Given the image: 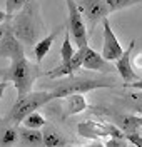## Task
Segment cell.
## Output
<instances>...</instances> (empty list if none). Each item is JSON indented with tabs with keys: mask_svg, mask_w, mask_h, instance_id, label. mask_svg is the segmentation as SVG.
<instances>
[{
	"mask_svg": "<svg viewBox=\"0 0 142 147\" xmlns=\"http://www.w3.org/2000/svg\"><path fill=\"white\" fill-rule=\"evenodd\" d=\"M52 99H54V97H52L50 90L28 92L27 95H24L22 99H19V100L13 104V107L10 109L9 115H7V119H9L10 122H13V124H20L30 112H34V110H37L38 107L48 104Z\"/></svg>",
	"mask_w": 142,
	"mask_h": 147,
	"instance_id": "3957f363",
	"label": "cell"
},
{
	"mask_svg": "<svg viewBox=\"0 0 142 147\" xmlns=\"http://www.w3.org/2000/svg\"><path fill=\"white\" fill-rule=\"evenodd\" d=\"M135 99H139V100L142 102V95H139V97H135Z\"/></svg>",
	"mask_w": 142,
	"mask_h": 147,
	"instance_id": "83f0119b",
	"label": "cell"
},
{
	"mask_svg": "<svg viewBox=\"0 0 142 147\" xmlns=\"http://www.w3.org/2000/svg\"><path fill=\"white\" fill-rule=\"evenodd\" d=\"M0 30H2V27H0Z\"/></svg>",
	"mask_w": 142,
	"mask_h": 147,
	"instance_id": "f546056e",
	"label": "cell"
},
{
	"mask_svg": "<svg viewBox=\"0 0 142 147\" xmlns=\"http://www.w3.org/2000/svg\"><path fill=\"white\" fill-rule=\"evenodd\" d=\"M125 139H129V142H132L134 146L142 147V137L137 132H127V134H125Z\"/></svg>",
	"mask_w": 142,
	"mask_h": 147,
	"instance_id": "7402d4cb",
	"label": "cell"
},
{
	"mask_svg": "<svg viewBox=\"0 0 142 147\" xmlns=\"http://www.w3.org/2000/svg\"><path fill=\"white\" fill-rule=\"evenodd\" d=\"M84 49L85 47L79 49L67 62H62L59 67H55V69L50 70V72H42V75H45V77H48V79H59V77H64V75H74V72H77V70L82 67Z\"/></svg>",
	"mask_w": 142,
	"mask_h": 147,
	"instance_id": "9c48e42d",
	"label": "cell"
},
{
	"mask_svg": "<svg viewBox=\"0 0 142 147\" xmlns=\"http://www.w3.org/2000/svg\"><path fill=\"white\" fill-rule=\"evenodd\" d=\"M5 18H7V12H2L0 10V22H5Z\"/></svg>",
	"mask_w": 142,
	"mask_h": 147,
	"instance_id": "484cf974",
	"label": "cell"
},
{
	"mask_svg": "<svg viewBox=\"0 0 142 147\" xmlns=\"http://www.w3.org/2000/svg\"><path fill=\"white\" fill-rule=\"evenodd\" d=\"M5 87H7V80L0 82V99H2V95H3V90H5Z\"/></svg>",
	"mask_w": 142,
	"mask_h": 147,
	"instance_id": "d4e9b609",
	"label": "cell"
},
{
	"mask_svg": "<svg viewBox=\"0 0 142 147\" xmlns=\"http://www.w3.org/2000/svg\"><path fill=\"white\" fill-rule=\"evenodd\" d=\"M141 125H142V117H141Z\"/></svg>",
	"mask_w": 142,
	"mask_h": 147,
	"instance_id": "f1b7e54d",
	"label": "cell"
},
{
	"mask_svg": "<svg viewBox=\"0 0 142 147\" xmlns=\"http://www.w3.org/2000/svg\"><path fill=\"white\" fill-rule=\"evenodd\" d=\"M82 67L85 70H95V72H112L114 67L109 64V60L104 59L100 54H97L94 49L85 45L84 49V60H82Z\"/></svg>",
	"mask_w": 142,
	"mask_h": 147,
	"instance_id": "30bf717a",
	"label": "cell"
},
{
	"mask_svg": "<svg viewBox=\"0 0 142 147\" xmlns=\"http://www.w3.org/2000/svg\"><path fill=\"white\" fill-rule=\"evenodd\" d=\"M85 109H87V102H85V99L80 94H70V95H67V100H65L67 115L79 114V112H82Z\"/></svg>",
	"mask_w": 142,
	"mask_h": 147,
	"instance_id": "9a60e30c",
	"label": "cell"
},
{
	"mask_svg": "<svg viewBox=\"0 0 142 147\" xmlns=\"http://www.w3.org/2000/svg\"><path fill=\"white\" fill-rule=\"evenodd\" d=\"M77 7L80 10L82 17L89 22V28L90 30L110 13L105 0H79Z\"/></svg>",
	"mask_w": 142,
	"mask_h": 147,
	"instance_id": "8992f818",
	"label": "cell"
},
{
	"mask_svg": "<svg viewBox=\"0 0 142 147\" xmlns=\"http://www.w3.org/2000/svg\"><path fill=\"white\" fill-rule=\"evenodd\" d=\"M12 64L9 69L5 70H0V75L3 77V80H9L15 85L17 94H19V99H22L24 95H27L32 85L35 82V79L42 75V72L38 70L35 65H32L27 60V57L24 54V50L17 54L15 57L10 59Z\"/></svg>",
	"mask_w": 142,
	"mask_h": 147,
	"instance_id": "6da1fadb",
	"label": "cell"
},
{
	"mask_svg": "<svg viewBox=\"0 0 142 147\" xmlns=\"http://www.w3.org/2000/svg\"><path fill=\"white\" fill-rule=\"evenodd\" d=\"M67 7H69V32L74 37L75 45L79 49L89 45V38H87V28H85L84 17L80 13V10L77 7L75 0H65Z\"/></svg>",
	"mask_w": 142,
	"mask_h": 147,
	"instance_id": "5b68a950",
	"label": "cell"
},
{
	"mask_svg": "<svg viewBox=\"0 0 142 147\" xmlns=\"http://www.w3.org/2000/svg\"><path fill=\"white\" fill-rule=\"evenodd\" d=\"M42 134H44V146L45 147H64L70 144L55 127H52L48 124L44 125V132Z\"/></svg>",
	"mask_w": 142,
	"mask_h": 147,
	"instance_id": "7c38bea8",
	"label": "cell"
},
{
	"mask_svg": "<svg viewBox=\"0 0 142 147\" xmlns=\"http://www.w3.org/2000/svg\"><path fill=\"white\" fill-rule=\"evenodd\" d=\"M117 85L114 79L110 77H74V75H69V79L65 80H60L59 84H55L50 94L54 99H64L70 94H82V92H89L94 90V89H104V87H114Z\"/></svg>",
	"mask_w": 142,
	"mask_h": 147,
	"instance_id": "7a4b0ae2",
	"label": "cell"
},
{
	"mask_svg": "<svg viewBox=\"0 0 142 147\" xmlns=\"http://www.w3.org/2000/svg\"><path fill=\"white\" fill-rule=\"evenodd\" d=\"M28 2L30 0H7V18H12V15L22 10Z\"/></svg>",
	"mask_w": 142,
	"mask_h": 147,
	"instance_id": "ffe728a7",
	"label": "cell"
},
{
	"mask_svg": "<svg viewBox=\"0 0 142 147\" xmlns=\"http://www.w3.org/2000/svg\"><path fill=\"white\" fill-rule=\"evenodd\" d=\"M142 0H105L107 7H109V12H117V10H122L127 9L131 5H135Z\"/></svg>",
	"mask_w": 142,
	"mask_h": 147,
	"instance_id": "ac0fdd59",
	"label": "cell"
},
{
	"mask_svg": "<svg viewBox=\"0 0 142 147\" xmlns=\"http://www.w3.org/2000/svg\"><path fill=\"white\" fill-rule=\"evenodd\" d=\"M135 62H137V65H139V67H142V54H141V55H137Z\"/></svg>",
	"mask_w": 142,
	"mask_h": 147,
	"instance_id": "4316f807",
	"label": "cell"
},
{
	"mask_svg": "<svg viewBox=\"0 0 142 147\" xmlns=\"http://www.w3.org/2000/svg\"><path fill=\"white\" fill-rule=\"evenodd\" d=\"M17 137H19V132H17L15 127L5 129L3 134H2V137H0V146H12V144H15Z\"/></svg>",
	"mask_w": 142,
	"mask_h": 147,
	"instance_id": "d6986e66",
	"label": "cell"
},
{
	"mask_svg": "<svg viewBox=\"0 0 142 147\" xmlns=\"http://www.w3.org/2000/svg\"><path fill=\"white\" fill-rule=\"evenodd\" d=\"M129 87H132V89H139L142 90V79H137V80H134V82L129 84Z\"/></svg>",
	"mask_w": 142,
	"mask_h": 147,
	"instance_id": "cb8c5ba5",
	"label": "cell"
},
{
	"mask_svg": "<svg viewBox=\"0 0 142 147\" xmlns=\"http://www.w3.org/2000/svg\"><path fill=\"white\" fill-rule=\"evenodd\" d=\"M102 27H104V47H102V57L107 59L109 62H112V60H117L120 55H122V45L119 44V40H117V37L114 34L112 27H110V22H109V18L105 17L102 20Z\"/></svg>",
	"mask_w": 142,
	"mask_h": 147,
	"instance_id": "52a82bcc",
	"label": "cell"
},
{
	"mask_svg": "<svg viewBox=\"0 0 142 147\" xmlns=\"http://www.w3.org/2000/svg\"><path fill=\"white\" fill-rule=\"evenodd\" d=\"M122 137H112L110 140H107L105 142V146L107 147H125L127 146V142L125 140H120Z\"/></svg>",
	"mask_w": 142,
	"mask_h": 147,
	"instance_id": "603a6c76",
	"label": "cell"
},
{
	"mask_svg": "<svg viewBox=\"0 0 142 147\" xmlns=\"http://www.w3.org/2000/svg\"><path fill=\"white\" fill-rule=\"evenodd\" d=\"M34 2L30 0L27 5L22 10H19L15 13V17L10 18V25L15 37L19 38L20 42L24 44H35V38H37V27H35V22H34V15H32V10H34Z\"/></svg>",
	"mask_w": 142,
	"mask_h": 147,
	"instance_id": "277c9868",
	"label": "cell"
},
{
	"mask_svg": "<svg viewBox=\"0 0 142 147\" xmlns=\"http://www.w3.org/2000/svg\"><path fill=\"white\" fill-rule=\"evenodd\" d=\"M75 2H79V0H75Z\"/></svg>",
	"mask_w": 142,
	"mask_h": 147,
	"instance_id": "4dcf8cb0",
	"label": "cell"
},
{
	"mask_svg": "<svg viewBox=\"0 0 142 147\" xmlns=\"http://www.w3.org/2000/svg\"><path fill=\"white\" fill-rule=\"evenodd\" d=\"M24 49L20 40L15 37L12 25H10V18H5V25H3V34H2V40H0V57H15L20 54Z\"/></svg>",
	"mask_w": 142,
	"mask_h": 147,
	"instance_id": "ba28073f",
	"label": "cell"
},
{
	"mask_svg": "<svg viewBox=\"0 0 142 147\" xmlns=\"http://www.w3.org/2000/svg\"><path fill=\"white\" fill-rule=\"evenodd\" d=\"M55 37H57V32H52L48 37L42 38L40 42H37V44H35L34 54H35V60H37V64H40V62L44 60V57L48 54V50H50V47H52V44H54Z\"/></svg>",
	"mask_w": 142,
	"mask_h": 147,
	"instance_id": "2e32d148",
	"label": "cell"
},
{
	"mask_svg": "<svg viewBox=\"0 0 142 147\" xmlns=\"http://www.w3.org/2000/svg\"><path fill=\"white\" fill-rule=\"evenodd\" d=\"M22 122H24V125H25V127H32V129H40V127H44V125L47 124L45 119H44L38 112H35V110H34V112H30L27 117L22 120Z\"/></svg>",
	"mask_w": 142,
	"mask_h": 147,
	"instance_id": "e0dca14e",
	"label": "cell"
},
{
	"mask_svg": "<svg viewBox=\"0 0 142 147\" xmlns=\"http://www.w3.org/2000/svg\"><path fill=\"white\" fill-rule=\"evenodd\" d=\"M115 122H117V127L124 130L125 134L127 132H139L141 125V117H135V115H129V114H119L115 115Z\"/></svg>",
	"mask_w": 142,
	"mask_h": 147,
	"instance_id": "5bb4252c",
	"label": "cell"
},
{
	"mask_svg": "<svg viewBox=\"0 0 142 147\" xmlns=\"http://www.w3.org/2000/svg\"><path fill=\"white\" fill-rule=\"evenodd\" d=\"M75 54L74 52V47L70 44V34L67 32L65 38H64V44H62V49H60V55H62V62H67L72 55Z\"/></svg>",
	"mask_w": 142,
	"mask_h": 147,
	"instance_id": "44dd1931",
	"label": "cell"
},
{
	"mask_svg": "<svg viewBox=\"0 0 142 147\" xmlns=\"http://www.w3.org/2000/svg\"><path fill=\"white\" fill-rule=\"evenodd\" d=\"M134 45H135V42L132 40L131 45H129V49H127L125 52H122V55L115 60V69H117V72L120 74V77H122L127 84H131V82H134V80L139 79V75L134 72L132 65H131V52H132Z\"/></svg>",
	"mask_w": 142,
	"mask_h": 147,
	"instance_id": "8fae6325",
	"label": "cell"
},
{
	"mask_svg": "<svg viewBox=\"0 0 142 147\" xmlns=\"http://www.w3.org/2000/svg\"><path fill=\"white\" fill-rule=\"evenodd\" d=\"M20 139H22V146H32V147H38L44 146V134L38 129H32V127H25L19 130Z\"/></svg>",
	"mask_w": 142,
	"mask_h": 147,
	"instance_id": "4fadbf2b",
	"label": "cell"
}]
</instances>
